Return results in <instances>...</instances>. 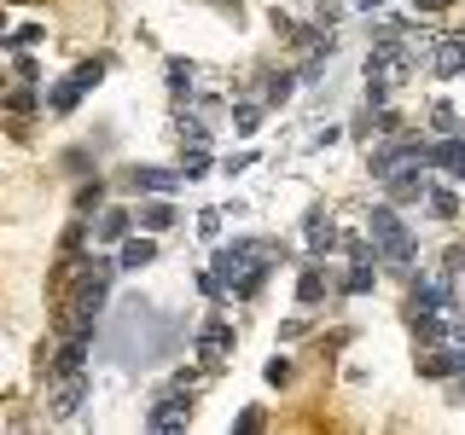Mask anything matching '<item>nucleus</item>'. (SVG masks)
I'll use <instances>...</instances> for the list:
<instances>
[{"mask_svg": "<svg viewBox=\"0 0 465 435\" xmlns=\"http://www.w3.org/2000/svg\"><path fill=\"white\" fill-rule=\"evenodd\" d=\"M268 256H274L268 244H227V250L215 256V273H222V284H232L239 296H256L262 291V273H268L262 267Z\"/></svg>", "mask_w": 465, "mask_h": 435, "instance_id": "1", "label": "nucleus"}, {"mask_svg": "<svg viewBox=\"0 0 465 435\" xmlns=\"http://www.w3.org/2000/svg\"><path fill=\"white\" fill-rule=\"evenodd\" d=\"M366 232H373V250L390 261V267H413L419 261V244H413V232L401 227L396 209H373L366 215Z\"/></svg>", "mask_w": 465, "mask_h": 435, "instance_id": "2", "label": "nucleus"}, {"mask_svg": "<svg viewBox=\"0 0 465 435\" xmlns=\"http://www.w3.org/2000/svg\"><path fill=\"white\" fill-rule=\"evenodd\" d=\"M408 70H413V58L401 53L396 41H378V47H373V58H366V82H384V87L408 82Z\"/></svg>", "mask_w": 465, "mask_h": 435, "instance_id": "3", "label": "nucleus"}, {"mask_svg": "<svg viewBox=\"0 0 465 435\" xmlns=\"http://www.w3.org/2000/svg\"><path fill=\"white\" fill-rule=\"evenodd\" d=\"M413 163H431L419 140H396V134H390L384 152H373V174H378V180H390V174H401V169H413Z\"/></svg>", "mask_w": 465, "mask_h": 435, "instance_id": "4", "label": "nucleus"}, {"mask_svg": "<svg viewBox=\"0 0 465 435\" xmlns=\"http://www.w3.org/2000/svg\"><path fill=\"white\" fill-rule=\"evenodd\" d=\"M145 424L163 430V435H169V430H187V424H192V406L180 401V395H163V401H157L152 413H145Z\"/></svg>", "mask_w": 465, "mask_h": 435, "instance_id": "5", "label": "nucleus"}, {"mask_svg": "<svg viewBox=\"0 0 465 435\" xmlns=\"http://www.w3.org/2000/svg\"><path fill=\"white\" fill-rule=\"evenodd\" d=\"M390 197L396 204H413V197H431V180H425V163H413V169H401V174H390Z\"/></svg>", "mask_w": 465, "mask_h": 435, "instance_id": "6", "label": "nucleus"}, {"mask_svg": "<svg viewBox=\"0 0 465 435\" xmlns=\"http://www.w3.org/2000/svg\"><path fill=\"white\" fill-rule=\"evenodd\" d=\"M227 348H232V331L222 326V319H215V326H204V331H198V354L210 360V366H215V360H227Z\"/></svg>", "mask_w": 465, "mask_h": 435, "instance_id": "7", "label": "nucleus"}, {"mask_svg": "<svg viewBox=\"0 0 465 435\" xmlns=\"http://www.w3.org/2000/svg\"><path fill=\"white\" fill-rule=\"evenodd\" d=\"M425 157H431L436 169H448L454 180H465V145H460V140H443V145H431Z\"/></svg>", "mask_w": 465, "mask_h": 435, "instance_id": "8", "label": "nucleus"}, {"mask_svg": "<svg viewBox=\"0 0 465 435\" xmlns=\"http://www.w3.org/2000/svg\"><path fill=\"white\" fill-rule=\"evenodd\" d=\"M134 186L140 192H157V197H169L180 186V174H169V169H134Z\"/></svg>", "mask_w": 465, "mask_h": 435, "instance_id": "9", "label": "nucleus"}, {"mask_svg": "<svg viewBox=\"0 0 465 435\" xmlns=\"http://www.w3.org/2000/svg\"><path fill=\"white\" fill-rule=\"evenodd\" d=\"M82 354H88V337H70L65 354L53 360V371H58V378H76V371H82Z\"/></svg>", "mask_w": 465, "mask_h": 435, "instance_id": "10", "label": "nucleus"}, {"mask_svg": "<svg viewBox=\"0 0 465 435\" xmlns=\"http://www.w3.org/2000/svg\"><path fill=\"white\" fill-rule=\"evenodd\" d=\"M436 70H443V76H454V70H465V41H460V35H448V41L436 47Z\"/></svg>", "mask_w": 465, "mask_h": 435, "instance_id": "11", "label": "nucleus"}, {"mask_svg": "<svg viewBox=\"0 0 465 435\" xmlns=\"http://www.w3.org/2000/svg\"><path fill=\"white\" fill-rule=\"evenodd\" d=\"M152 256H157V244H152V239H128V244H122V267H134V273L152 267Z\"/></svg>", "mask_w": 465, "mask_h": 435, "instance_id": "12", "label": "nucleus"}, {"mask_svg": "<svg viewBox=\"0 0 465 435\" xmlns=\"http://www.w3.org/2000/svg\"><path fill=\"white\" fill-rule=\"evenodd\" d=\"M82 395H88V389H82V378H70L65 389L53 395V413H58V418H70V413H76V406H82Z\"/></svg>", "mask_w": 465, "mask_h": 435, "instance_id": "13", "label": "nucleus"}, {"mask_svg": "<svg viewBox=\"0 0 465 435\" xmlns=\"http://www.w3.org/2000/svg\"><path fill=\"white\" fill-rule=\"evenodd\" d=\"M344 291L349 296H361V291H373V256H355V273L344 279Z\"/></svg>", "mask_w": 465, "mask_h": 435, "instance_id": "14", "label": "nucleus"}, {"mask_svg": "<svg viewBox=\"0 0 465 435\" xmlns=\"http://www.w3.org/2000/svg\"><path fill=\"white\" fill-rule=\"evenodd\" d=\"M419 371H425V378H448V371H460V354H454V348H448V354H425Z\"/></svg>", "mask_w": 465, "mask_h": 435, "instance_id": "15", "label": "nucleus"}, {"mask_svg": "<svg viewBox=\"0 0 465 435\" xmlns=\"http://www.w3.org/2000/svg\"><path fill=\"white\" fill-rule=\"evenodd\" d=\"M309 250H314V256H326V250H338V232H332V227H326V221H320V215H314V221H309Z\"/></svg>", "mask_w": 465, "mask_h": 435, "instance_id": "16", "label": "nucleus"}, {"mask_svg": "<svg viewBox=\"0 0 465 435\" xmlns=\"http://www.w3.org/2000/svg\"><path fill=\"white\" fill-rule=\"evenodd\" d=\"M169 221H175V209H169V204H145V209H140V227H145V232H163Z\"/></svg>", "mask_w": 465, "mask_h": 435, "instance_id": "17", "label": "nucleus"}, {"mask_svg": "<svg viewBox=\"0 0 465 435\" xmlns=\"http://www.w3.org/2000/svg\"><path fill=\"white\" fill-rule=\"evenodd\" d=\"M320 291H326V279H320V273H303V279H297V302H320Z\"/></svg>", "mask_w": 465, "mask_h": 435, "instance_id": "18", "label": "nucleus"}, {"mask_svg": "<svg viewBox=\"0 0 465 435\" xmlns=\"http://www.w3.org/2000/svg\"><path fill=\"white\" fill-rule=\"evenodd\" d=\"M122 232H128V215H122V209H105V215H100V239H122Z\"/></svg>", "mask_w": 465, "mask_h": 435, "instance_id": "19", "label": "nucleus"}, {"mask_svg": "<svg viewBox=\"0 0 465 435\" xmlns=\"http://www.w3.org/2000/svg\"><path fill=\"white\" fill-rule=\"evenodd\" d=\"M180 169H187V180H198V174L210 169V152H204V145H192V152H187V163H180Z\"/></svg>", "mask_w": 465, "mask_h": 435, "instance_id": "20", "label": "nucleus"}, {"mask_svg": "<svg viewBox=\"0 0 465 435\" xmlns=\"http://www.w3.org/2000/svg\"><path fill=\"white\" fill-rule=\"evenodd\" d=\"M431 209H436V215H443V221H454V215H460V204H454V197H448V192H431Z\"/></svg>", "mask_w": 465, "mask_h": 435, "instance_id": "21", "label": "nucleus"}, {"mask_svg": "<svg viewBox=\"0 0 465 435\" xmlns=\"http://www.w3.org/2000/svg\"><path fill=\"white\" fill-rule=\"evenodd\" d=\"M256 122H262V110H256V105H239V134H256Z\"/></svg>", "mask_w": 465, "mask_h": 435, "instance_id": "22", "label": "nucleus"}, {"mask_svg": "<svg viewBox=\"0 0 465 435\" xmlns=\"http://www.w3.org/2000/svg\"><path fill=\"white\" fill-rule=\"evenodd\" d=\"M198 232H204V239H215V232H222V215H215V209H204V215H198Z\"/></svg>", "mask_w": 465, "mask_h": 435, "instance_id": "23", "label": "nucleus"}, {"mask_svg": "<svg viewBox=\"0 0 465 435\" xmlns=\"http://www.w3.org/2000/svg\"><path fill=\"white\" fill-rule=\"evenodd\" d=\"M268 99H274V105H279V99H291V76H274V82H268Z\"/></svg>", "mask_w": 465, "mask_h": 435, "instance_id": "24", "label": "nucleus"}, {"mask_svg": "<svg viewBox=\"0 0 465 435\" xmlns=\"http://www.w3.org/2000/svg\"><path fill=\"white\" fill-rule=\"evenodd\" d=\"M180 140H192V145H204L210 134H204V122H180Z\"/></svg>", "mask_w": 465, "mask_h": 435, "instance_id": "25", "label": "nucleus"}, {"mask_svg": "<svg viewBox=\"0 0 465 435\" xmlns=\"http://www.w3.org/2000/svg\"><path fill=\"white\" fill-rule=\"evenodd\" d=\"M169 82H175V87H187V82H192V65H180V58H175V65H169Z\"/></svg>", "mask_w": 465, "mask_h": 435, "instance_id": "26", "label": "nucleus"}, {"mask_svg": "<svg viewBox=\"0 0 465 435\" xmlns=\"http://www.w3.org/2000/svg\"><path fill=\"white\" fill-rule=\"evenodd\" d=\"M419 6H431V12H443V6H448V0H419Z\"/></svg>", "mask_w": 465, "mask_h": 435, "instance_id": "27", "label": "nucleus"}, {"mask_svg": "<svg viewBox=\"0 0 465 435\" xmlns=\"http://www.w3.org/2000/svg\"><path fill=\"white\" fill-rule=\"evenodd\" d=\"M454 389H460V401H465V366H460V383H454Z\"/></svg>", "mask_w": 465, "mask_h": 435, "instance_id": "28", "label": "nucleus"}]
</instances>
